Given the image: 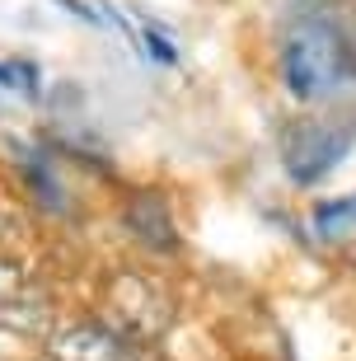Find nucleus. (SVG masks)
Segmentation results:
<instances>
[{"label":"nucleus","mask_w":356,"mask_h":361,"mask_svg":"<svg viewBox=\"0 0 356 361\" xmlns=\"http://www.w3.org/2000/svg\"><path fill=\"white\" fill-rule=\"evenodd\" d=\"M281 85L300 104H329L356 85V33L329 0H305L286 19Z\"/></svg>","instance_id":"nucleus-1"},{"label":"nucleus","mask_w":356,"mask_h":361,"mask_svg":"<svg viewBox=\"0 0 356 361\" xmlns=\"http://www.w3.org/2000/svg\"><path fill=\"white\" fill-rule=\"evenodd\" d=\"M356 146L352 113H319V118H290L281 127V169L295 188H319Z\"/></svg>","instance_id":"nucleus-2"},{"label":"nucleus","mask_w":356,"mask_h":361,"mask_svg":"<svg viewBox=\"0 0 356 361\" xmlns=\"http://www.w3.org/2000/svg\"><path fill=\"white\" fill-rule=\"evenodd\" d=\"M108 305L118 314L122 324V338H159L164 334V324H169V305H164V295L141 277H118L113 281V291H108Z\"/></svg>","instance_id":"nucleus-3"},{"label":"nucleus","mask_w":356,"mask_h":361,"mask_svg":"<svg viewBox=\"0 0 356 361\" xmlns=\"http://www.w3.org/2000/svg\"><path fill=\"white\" fill-rule=\"evenodd\" d=\"M47 361H127V338L104 324H66L47 343Z\"/></svg>","instance_id":"nucleus-4"},{"label":"nucleus","mask_w":356,"mask_h":361,"mask_svg":"<svg viewBox=\"0 0 356 361\" xmlns=\"http://www.w3.org/2000/svg\"><path fill=\"white\" fill-rule=\"evenodd\" d=\"M127 230H132V240L145 244V249H155V254H169L173 244H178V226H173V212H169V197H159L155 188H145L127 202V212H122Z\"/></svg>","instance_id":"nucleus-5"},{"label":"nucleus","mask_w":356,"mask_h":361,"mask_svg":"<svg viewBox=\"0 0 356 361\" xmlns=\"http://www.w3.org/2000/svg\"><path fill=\"white\" fill-rule=\"evenodd\" d=\"M14 164H19L24 183L33 188V197H38L42 207L66 212V188H61V178H56V164L47 160V155H38L33 146H14Z\"/></svg>","instance_id":"nucleus-6"},{"label":"nucleus","mask_w":356,"mask_h":361,"mask_svg":"<svg viewBox=\"0 0 356 361\" xmlns=\"http://www.w3.org/2000/svg\"><path fill=\"white\" fill-rule=\"evenodd\" d=\"M309 226H314L319 240H347V235H356V192L319 197L314 212H309Z\"/></svg>","instance_id":"nucleus-7"},{"label":"nucleus","mask_w":356,"mask_h":361,"mask_svg":"<svg viewBox=\"0 0 356 361\" xmlns=\"http://www.w3.org/2000/svg\"><path fill=\"white\" fill-rule=\"evenodd\" d=\"M47 324H52V305L42 300V295H14V300H5L0 305V329L5 334H47Z\"/></svg>","instance_id":"nucleus-8"},{"label":"nucleus","mask_w":356,"mask_h":361,"mask_svg":"<svg viewBox=\"0 0 356 361\" xmlns=\"http://www.w3.org/2000/svg\"><path fill=\"white\" fill-rule=\"evenodd\" d=\"M0 90L24 94V99H38L42 94V71L33 61H0Z\"/></svg>","instance_id":"nucleus-9"},{"label":"nucleus","mask_w":356,"mask_h":361,"mask_svg":"<svg viewBox=\"0 0 356 361\" xmlns=\"http://www.w3.org/2000/svg\"><path fill=\"white\" fill-rule=\"evenodd\" d=\"M136 47H141L145 56H155L159 66H178V42H173L169 28L145 24V33H136Z\"/></svg>","instance_id":"nucleus-10"},{"label":"nucleus","mask_w":356,"mask_h":361,"mask_svg":"<svg viewBox=\"0 0 356 361\" xmlns=\"http://www.w3.org/2000/svg\"><path fill=\"white\" fill-rule=\"evenodd\" d=\"M14 295H24V272H19V263H5L0 258V305L14 300Z\"/></svg>","instance_id":"nucleus-11"}]
</instances>
